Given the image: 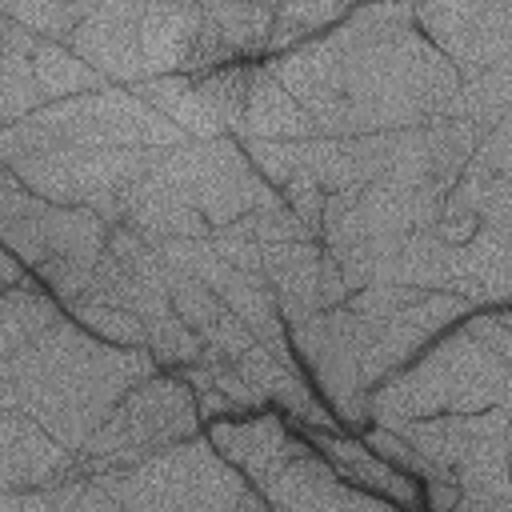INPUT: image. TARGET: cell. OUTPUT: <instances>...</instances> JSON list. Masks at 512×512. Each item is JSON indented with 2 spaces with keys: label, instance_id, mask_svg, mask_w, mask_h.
Masks as SVG:
<instances>
[{
  "label": "cell",
  "instance_id": "7a4b0ae2",
  "mask_svg": "<svg viewBox=\"0 0 512 512\" xmlns=\"http://www.w3.org/2000/svg\"><path fill=\"white\" fill-rule=\"evenodd\" d=\"M152 372L148 348H124L88 332L72 312L40 340L0 360V408L36 416L56 440L80 452L108 412Z\"/></svg>",
  "mask_w": 512,
  "mask_h": 512
},
{
  "label": "cell",
  "instance_id": "44dd1931",
  "mask_svg": "<svg viewBox=\"0 0 512 512\" xmlns=\"http://www.w3.org/2000/svg\"><path fill=\"white\" fill-rule=\"evenodd\" d=\"M208 436H212V444L252 480V488L268 476V472H276L292 452H300L308 440L304 436H296L280 416H272V412H244L240 420H232V416H220V420H212V428H208Z\"/></svg>",
  "mask_w": 512,
  "mask_h": 512
},
{
  "label": "cell",
  "instance_id": "ffe728a7",
  "mask_svg": "<svg viewBox=\"0 0 512 512\" xmlns=\"http://www.w3.org/2000/svg\"><path fill=\"white\" fill-rule=\"evenodd\" d=\"M168 292H172V304L180 312V320L200 336L204 344V356L200 360H236L240 352H248L256 344L252 328L220 300L216 288H208L200 276L184 272V268H172L168 264Z\"/></svg>",
  "mask_w": 512,
  "mask_h": 512
},
{
  "label": "cell",
  "instance_id": "4316f807",
  "mask_svg": "<svg viewBox=\"0 0 512 512\" xmlns=\"http://www.w3.org/2000/svg\"><path fill=\"white\" fill-rule=\"evenodd\" d=\"M320 244L336 256L348 292H360V288L372 284L376 248H372V236H368V228H364L356 192H328L324 224H320Z\"/></svg>",
  "mask_w": 512,
  "mask_h": 512
},
{
  "label": "cell",
  "instance_id": "4fadbf2b",
  "mask_svg": "<svg viewBox=\"0 0 512 512\" xmlns=\"http://www.w3.org/2000/svg\"><path fill=\"white\" fill-rule=\"evenodd\" d=\"M180 168L188 176V188L196 196V208L212 228H224L272 200H280V188H272L256 164L248 160L240 136H208V140H184L176 144Z\"/></svg>",
  "mask_w": 512,
  "mask_h": 512
},
{
  "label": "cell",
  "instance_id": "5bb4252c",
  "mask_svg": "<svg viewBox=\"0 0 512 512\" xmlns=\"http://www.w3.org/2000/svg\"><path fill=\"white\" fill-rule=\"evenodd\" d=\"M412 8L456 68H504L512 60V0H412Z\"/></svg>",
  "mask_w": 512,
  "mask_h": 512
},
{
  "label": "cell",
  "instance_id": "7bdbcfd3",
  "mask_svg": "<svg viewBox=\"0 0 512 512\" xmlns=\"http://www.w3.org/2000/svg\"><path fill=\"white\" fill-rule=\"evenodd\" d=\"M496 320H500L504 328H512V308H500V312H496Z\"/></svg>",
  "mask_w": 512,
  "mask_h": 512
},
{
  "label": "cell",
  "instance_id": "d6986e66",
  "mask_svg": "<svg viewBox=\"0 0 512 512\" xmlns=\"http://www.w3.org/2000/svg\"><path fill=\"white\" fill-rule=\"evenodd\" d=\"M76 472V452L64 440H56L36 416L20 408H0V492L56 484Z\"/></svg>",
  "mask_w": 512,
  "mask_h": 512
},
{
  "label": "cell",
  "instance_id": "ab89813d",
  "mask_svg": "<svg viewBox=\"0 0 512 512\" xmlns=\"http://www.w3.org/2000/svg\"><path fill=\"white\" fill-rule=\"evenodd\" d=\"M212 244H216V252L232 268H240V272H264V244L252 232H244L240 224L212 228Z\"/></svg>",
  "mask_w": 512,
  "mask_h": 512
},
{
  "label": "cell",
  "instance_id": "603a6c76",
  "mask_svg": "<svg viewBox=\"0 0 512 512\" xmlns=\"http://www.w3.org/2000/svg\"><path fill=\"white\" fill-rule=\"evenodd\" d=\"M320 268H324V244L320 240L264 244V276L276 288L284 324L320 312Z\"/></svg>",
  "mask_w": 512,
  "mask_h": 512
},
{
  "label": "cell",
  "instance_id": "d4e9b609",
  "mask_svg": "<svg viewBox=\"0 0 512 512\" xmlns=\"http://www.w3.org/2000/svg\"><path fill=\"white\" fill-rule=\"evenodd\" d=\"M236 136H264V140H312L320 136L316 120L308 108L288 92V84L268 68L252 64V84H248V108L244 124Z\"/></svg>",
  "mask_w": 512,
  "mask_h": 512
},
{
  "label": "cell",
  "instance_id": "e575fe53",
  "mask_svg": "<svg viewBox=\"0 0 512 512\" xmlns=\"http://www.w3.org/2000/svg\"><path fill=\"white\" fill-rule=\"evenodd\" d=\"M68 312H72L88 332H96L100 340H112V344H124V348H148V328H144V320H140L132 308L84 300V304H72Z\"/></svg>",
  "mask_w": 512,
  "mask_h": 512
},
{
  "label": "cell",
  "instance_id": "52a82bcc",
  "mask_svg": "<svg viewBox=\"0 0 512 512\" xmlns=\"http://www.w3.org/2000/svg\"><path fill=\"white\" fill-rule=\"evenodd\" d=\"M200 404L192 384L180 372H152L148 380H140L112 412L108 420L92 432V440L76 452L80 472H120L132 468L188 436L200 432Z\"/></svg>",
  "mask_w": 512,
  "mask_h": 512
},
{
  "label": "cell",
  "instance_id": "2e32d148",
  "mask_svg": "<svg viewBox=\"0 0 512 512\" xmlns=\"http://www.w3.org/2000/svg\"><path fill=\"white\" fill-rule=\"evenodd\" d=\"M116 224L136 228L148 244H164V240H204L212 236V224L204 220V212L196 208V196L188 188V176L180 168L176 144L160 148L156 164L148 168V176L128 192L124 212Z\"/></svg>",
  "mask_w": 512,
  "mask_h": 512
},
{
  "label": "cell",
  "instance_id": "b9f144b4",
  "mask_svg": "<svg viewBox=\"0 0 512 512\" xmlns=\"http://www.w3.org/2000/svg\"><path fill=\"white\" fill-rule=\"evenodd\" d=\"M24 268H28V264H24V260H20V256H16L12 248H4V256H0V272H4V288H12V284H20V280H28V276H24Z\"/></svg>",
  "mask_w": 512,
  "mask_h": 512
},
{
  "label": "cell",
  "instance_id": "7402d4cb",
  "mask_svg": "<svg viewBox=\"0 0 512 512\" xmlns=\"http://www.w3.org/2000/svg\"><path fill=\"white\" fill-rule=\"evenodd\" d=\"M460 280V244H448L436 228L404 236L396 248L376 256L372 284H416L436 292H456Z\"/></svg>",
  "mask_w": 512,
  "mask_h": 512
},
{
  "label": "cell",
  "instance_id": "74e56055",
  "mask_svg": "<svg viewBox=\"0 0 512 512\" xmlns=\"http://www.w3.org/2000/svg\"><path fill=\"white\" fill-rule=\"evenodd\" d=\"M248 160L256 164V172L272 184V188H284L300 168H304V156H300V140H264V136H240Z\"/></svg>",
  "mask_w": 512,
  "mask_h": 512
},
{
  "label": "cell",
  "instance_id": "f6af8a7d",
  "mask_svg": "<svg viewBox=\"0 0 512 512\" xmlns=\"http://www.w3.org/2000/svg\"><path fill=\"white\" fill-rule=\"evenodd\" d=\"M504 68H508V72H512V60H508V64H504Z\"/></svg>",
  "mask_w": 512,
  "mask_h": 512
},
{
  "label": "cell",
  "instance_id": "9a60e30c",
  "mask_svg": "<svg viewBox=\"0 0 512 512\" xmlns=\"http://www.w3.org/2000/svg\"><path fill=\"white\" fill-rule=\"evenodd\" d=\"M456 292L476 308H512V176H492L480 208V228L460 244Z\"/></svg>",
  "mask_w": 512,
  "mask_h": 512
},
{
  "label": "cell",
  "instance_id": "d590c367",
  "mask_svg": "<svg viewBox=\"0 0 512 512\" xmlns=\"http://www.w3.org/2000/svg\"><path fill=\"white\" fill-rule=\"evenodd\" d=\"M84 484H88V476L76 472V476L56 480V484L24 488V492H0V512H76Z\"/></svg>",
  "mask_w": 512,
  "mask_h": 512
},
{
  "label": "cell",
  "instance_id": "f546056e",
  "mask_svg": "<svg viewBox=\"0 0 512 512\" xmlns=\"http://www.w3.org/2000/svg\"><path fill=\"white\" fill-rule=\"evenodd\" d=\"M32 68H36V80H40V92H44L48 104H52V100H68V96H84V92H96V88L108 84V80H104L84 56H76L64 40H44V36H40V44H36V52H32Z\"/></svg>",
  "mask_w": 512,
  "mask_h": 512
},
{
  "label": "cell",
  "instance_id": "e0dca14e",
  "mask_svg": "<svg viewBox=\"0 0 512 512\" xmlns=\"http://www.w3.org/2000/svg\"><path fill=\"white\" fill-rule=\"evenodd\" d=\"M144 12L148 0H100L64 44L84 56L108 84L132 88L152 76L144 56Z\"/></svg>",
  "mask_w": 512,
  "mask_h": 512
},
{
  "label": "cell",
  "instance_id": "ee69618b",
  "mask_svg": "<svg viewBox=\"0 0 512 512\" xmlns=\"http://www.w3.org/2000/svg\"><path fill=\"white\" fill-rule=\"evenodd\" d=\"M508 464H512V424H508Z\"/></svg>",
  "mask_w": 512,
  "mask_h": 512
},
{
  "label": "cell",
  "instance_id": "f1b7e54d",
  "mask_svg": "<svg viewBox=\"0 0 512 512\" xmlns=\"http://www.w3.org/2000/svg\"><path fill=\"white\" fill-rule=\"evenodd\" d=\"M64 312L68 308L56 296L32 288V272H28V280L4 288V300H0V360L16 356L32 340H40Z\"/></svg>",
  "mask_w": 512,
  "mask_h": 512
},
{
  "label": "cell",
  "instance_id": "d6a6232c",
  "mask_svg": "<svg viewBox=\"0 0 512 512\" xmlns=\"http://www.w3.org/2000/svg\"><path fill=\"white\" fill-rule=\"evenodd\" d=\"M140 320H144V328H148V352L156 356L160 368H184V364H196V360L204 356L200 336L180 320V312H176L172 300L160 304V308H152V312L140 316Z\"/></svg>",
  "mask_w": 512,
  "mask_h": 512
},
{
  "label": "cell",
  "instance_id": "ba28073f",
  "mask_svg": "<svg viewBox=\"0 0 512 512\" xmlns=\"http://www.w3.org/2000/svg\"><path fill=\"white\" fill-rule=\"evenodd\" d=\"M348 308L364 320V376L372 388L416 360L444 328L476 312V304L460 292L416 284H368L348 296Z\"/></svg>",
  "mask_w": 512,
  "mask_h": 512
},
{
  "label": "cell",
  "instance_id": "8992f818",
  "mask_svg": "<svg viewBox=\"0 0 512 512\" xmlns=\"http://www.w3.org/2000/svg\"><path fill=\"white\" fill-rule=\"evenodd\" d=\"M512 408L496 404L484 412H440L396 424L444 476L460 484V508H512V464H508Z\"/></svg>",
  "mask_w": 512,
  "mask_h": 512
},
{
  "label": "cell",
  "instance_id": "277c9868",
  "mask_svg": "<svg viewBox=\"0 0 512 512\" xmlns=\"http://www.w3.org/2000/svg\"><path fill=\"white\" fill-rule=\"evenodd\" d=\"M268 500L212 444L188 436L132 468L92 472L76 512H260Z\"/></svg>",
  "mask_w": 512,
  "mask_h": 512
},
{
  "label": "cell",
  "instance_id": "3957f363",
  "mask_svg": "<svg viewBox=\"0 0 512 512\" xmlns=\"http://www.w3.org/2000/svg\"><path fill=\"white\" fill-rule=\"evenodd\" d=\"M512 408V328L496 312H472L444 328L416 360L372 388V420L396 428L440 412Z\"/></svg>",
  "mask_w": 512,
  "mask_h": 512
},
{
  "label": "cell",
  "instance_id": "8d00e7d4",
  "mask_svg": "<svg viewBox=\"0 0 512 512\" xmlns=\"http://www.w3.org/2000/svg\"><path fill=\"white\" fill-rule=\"evenodd\" d=\"M232 224H240L244 232H252L260 244H288V240H316V232L288 208V200L280 196V200H272V204H264V208H256V212H248V216H240V220H232Z\"/></svg>",
  "mask_w": 512,
  "mask_h": 512
},
{
  "label": "cell",
  "instance_id": "484cf974",
  "mask_svg": "<svg viewBox=\"0 0 512 512\" xmlns=\"http://www.w3.org/2000/svg\"><path fill=\"white\" fill-rule=\"evenodd\" d=\"M316 448L336 464V472H340L348 484H356V488H364V492H372V496H384L388 504H420V500H424L420 488H416V476L400 472L396 464H388V460H384L380 452H372L368 444L344 440V436H336V432H320V436H316Z\"/></svg>",
  "mask_w": 512,
  "mask_h": 512
},
{
  "label": "cell",
  "instance_id": "f35d334b",
  "mask_svg": "<svg viewBox=\"0 0 512 512\" xmlns=\"http://www.w3.org/2000/svg\"><path fill=\"white\" fill-rule=\"evenodd\" d=\"M280 196L288 200V208L316 232V240H320V224H324V204H328V192H324V184L312 176V172H296L284 188H280Z\"/></svg>",
  "mask_w": 512,
  "mask_h": 512
},
{
  "label": "cell",
  "instance_id": "30bf717a",
  "mask_svg": "<svg viewBox=\"0 0 512 512\" xmlns=\"http://www.w3.org/2000/svg\"><path fill=\"white\" fill-rule=\"evenodd\" d=\"M0 236L4 248H12L28 272L52 260H80L92 264L108 248L112 220H104L92 208L56 204L40 192H32L12 168L0 176Z\"/></svg>",
  "mask_w": 512,
  "mask_h": 512
},
{
  "label": "cell",
  "instance_id": "60d3db41",
  "mask_svg": "<svg viewBox=\"0 0 512 512\" xmlns=\"http://www.w3.org/2000/svg\"><path fill=\"white\" fill-rule=\"evenodd\" d=\"M348 284H344V272L336 264V256L324 248V268H320V308H336V304H348Z\"/></svg>",
  "mask_w": 512,
  "mask_h": 512
},
{
  "label": "cell",
  "instance_id": "4dcf8cb0",
  "mask_svg": "<svg viewBox=\"0 0 512 512\" xmlns=\"http://www.w3.org/2000/svg\"><path fill=\"white\" fill-rule=\"evenodd\" d=\"M508 112H512V72L508 68H460L456 116H464L476 128V140L488 136Z\"/></svg>",
  "mask_w": 512,
  "mask_h": 512
},
{
  "label": "cell",
  "instance_id": "cb8c5ba5",
  "mask_svg": "<svg viewBox=\"0 0 512 512\" xmlns=\"http://www.w3.org/2000/svg\"><path fill=\"white\" fill-rule=\"evenodd\" d=\"M232 364L248 376V384H252L268 404H276L280 412H288V416L304 420V424H308V428H316V432H332L336 416H328V408H324V404L316 400V392L304 384L300 368H292V364L276 360L260 340H256L248 352H240Z\"/></svg>",
  "mask_w": 512,
  "mask_h": 512
},
{
  "label": "cell",
  "instance_id": "9c48e42d",
  "mask_svg": "<svg viewBox=\"0 0 512 512\" xmlns=\"http://www.w3.org/2000/svg\"><path fill=\"white\" fill-rule=\"evenodd\" d=\"M160 148H92V144H48L36 152H24L16 160H4L32 192L56 200L92 208L104 220H120L128 192L148 176Z\"/></svg>",
  "mask_w": 512,
  "mask_h": 512
},
{
  "label": "cell",
  "instance_id": "6da1fadb",
  "mask_svg": "<svg viewBox=\"0 0 512 512\" xmlns=\"http://www.w3.org/2000/svg\"><path fill=\"white\" fill-rule=\"evenodd\" d=\"M320 44L332 64L320 136H368L456 116L460 68L428 40L412 0H364Z\"/></svg>",
  "mask_w": 512,
  "mask_h": 512
},
{
  "label": "cell",
  "instance_id": "1f68e13d",
  "mask_svg": "<svg viewBox=\"0 0 512 512\" xmlns=\"http://www.w3.org/2000/svg\"><path fill=\"white\" fill-rule=\"evenodd\" d=\"M360 0H280L276 4V20H272V36H268V52H288L304 40H312L316 32L340 24Z\"/></svg>",
  "mask_w": 512,
  "mask_h": 512
},
{
  "label": "cell",
  "instance_id": "7c38bea8",
  "mask_svg": "<svg viewBox=\"0 0 512 512\" xmlns=\"http://www.w3.org/2000/svg\"><path fill=\"white\" fill-rule=\"evenodd\" d=\"M248 84H252V64L236 60L212 72H164L132 84L136 96H144L152 108H160L184 136L208 140V136H236L244 124L248 108Z\"/></svg>",
  "mask_w": 512,
  "mask_h": 512
},
{
  "label": "cell",
  "instance_id": "5b68a950",
  "mask_svg": "<svg viewBox=\"0 0 512 512\" xmlns=\"http://www.w3.org/2000/svg\"><path fill=\"white\" fill-rule=\"evenodd\" d=\"M184 140H188L184 128H176L160 108H152L128 84H104L84 96L52 100L16 124H0V160H16L48 144L172 148Z\"/></svg>",
  "mask_w": 512,
  "mask_h": 512
},
{
  "label": "cell",
  "instance_id": "ac0fdd59",
  "mask_svg": "<svg viewBox=\"0 0 512 512\" xmlns=\"http://www.w3.org/2000/svg\"><path fill=\"white\" fill-rule=\"evenodd\" d=\"M256 492L268 500V508H280V512H348V508L380 512V508H388L384 496H372V492L348 484L336 472V464L324 452H316L312 444H304L276 472H268L256 484Z\"/></svg>",
  "mask_w": 512,
  "mask_h": 512
},
{
  "label": "cell",
  "instance_id": "83f0119b",
  "mask_svg": "<svg viewBox=\"0 0 512 512\" xmlns=\"http://www.w3.org/2000/svg\"><path fill=\"white\" fill-rule=\"evenodd\" d=\"M304 172H312L324 192H360L372 184V160L364 148V136H312L300 140Z\"/></svg>",
  "mask_w": 512,
  "mask_h": 512
},
{
  "label": "cell",
  "instance_id": "836d02e7",
  "mask_svg": "<svg viewBox=\"0 0 512 512\" xmlns=\"http://www.w3.org/2000/svg\"><path fill=\"white\" fill-rule=\"evenodd\" d=\"M44 92L32 68V52H8L0 48V124H16L44 108Z\"/></svg>",
  "mask_w": 512,
  "mask_h": 512
},
{
  "label": "cell",
  "instance_id": "8fae6325",
  "mask_svg": "<svg viewBox=\"0 0 512 512\" xmlns=\"http://www.w3.org/2000/svg\"><path fill=\"white\" fill-rule=\"evenodd\" d=\"M288 340L320 384L332 416L352 432L364 428L372 420V384L364 376V320L348 304L320 308L304 320H292Z\"/></svg>",
  "mask_w": 512,
  "mask_h": 512
}]
</instances>
